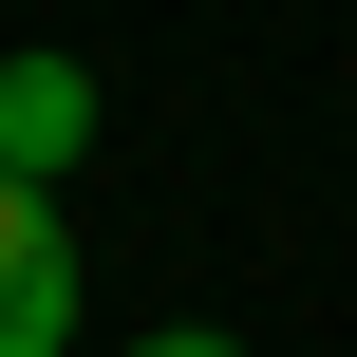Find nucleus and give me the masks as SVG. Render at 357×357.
Returning <instances> with one entry per match:
<instances>
[{"mask_svg":"<svg viewBox=\"0 0 357 357\" xmlns=\"http://www.w3.org/2000/svg\"><path fill=\"white\" fill-rule=\"evenodd\" d=\"M75 151H94V75L75 56H0V169L19 188H75Z\"/></svg>","mask_w":357,"mask_h":357,"instance_id":"nucleus-2","label":"nucleus"},{"mask_svg":"<svg viewBox=\"0 0 357 357\" xmlns=\"http://www.w3.org/2000/svg\"><path fill=\"white\" fill-rule=\"evenodd\" d=\"M113 357H245L226 320H151V339H113Z\"/></svg>","mask_w":357,"mask_h":357,"instance_id":"nucleus-3","label":"nucleus"},{"mask_svg":"<svg viewBox=\"0 0 357 357\" xmlns=\"http://www.w3.org/2000/svg\"><path fill=\"white\" fill-rule=\"evenodd\" d=\"M75 301H94V282H75L56 188H19V169H0V357H56V339H75Z\"/></svg>","mask_w":357,"mask_h":357,"instance_id":"nucleus-1","label":"nucleus"}]
</instances>
